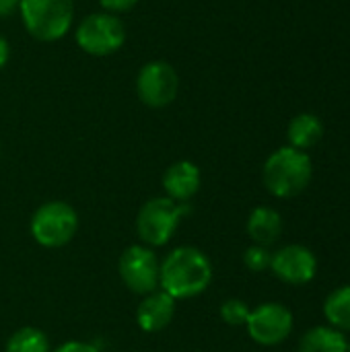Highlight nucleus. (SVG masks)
<instances>
[{"label": "nucleus", "instance_id": "obj_22", "mask_svg": "<svg viewBox=\"0 0 350 352\" xmlns=\"http://www.w3.org/2000/svg\"><path fill=\"white\" fill-rule=\"evenodd\" d=\"M21 0H0V19H8L19 10Z\"/></svg>", "mask_w": 350, "mask_h": 352}, {"label": "nucleus", "instance_id": "obj_5", "mask_svg": "<svg viewBox=\"0 0 350 352\" xmlns=\"http://www.w3.org/2000/svg\"><path fill=\"white\" fill-rule=\"evenodd\" d=\"M78 229V214L76 210L62 202V200H52L41 204L29 223L31 237L41 245V248H64L66 243L72 241Z\"/></svg>", "mask_w": 350, "mask_h": 352}, {"label": "nucleus", "instance_id": "obj_7", "mask_svg": "<svg viewBox=\"0 0 350 352\" xmlns=\"http://www.w3.org/2000/svg\"><path fill=\"white\" fill-rule=\"evenodd\" d=\"M179 91V76L175 68L165 60L146 62L136 76L138 99L153 109L167 107L175 101Z\"/></svg>", "mask_w": 350, "mask_h": 352}, {"label": "nucleus", "instance_id": "obj_3", "mask_svg": "<svg viewBox=\"0 0 350 352\" xmlns=\"http://www.w3.org/2000/svg\"><path fill=\"white\" fill-rule=\"evenodd\" d=\"M19 12L27 33L39 41L62 39L74 21L72 0H21Z\"/></svg>", "mask_w": 350, "mask_h": 352}, {"label": "nucleus", "instance_id": "obj_9", "mask_svg": "<svg viewBox=\"0 0 350 352\" xmlns=\"http://www.w3.org/2000/svg\"><path fill=\"white\" fill-rule=\"evenodd\" d=\"M245 328L254 342L262 346H276L293 332V314L281 303H264L250 311Z\"/></svg>", "mask_w": 350, "mask_h": 352}, {"label": "nucleus", "instance_id": "obj_20", "mask_svg": "<svg viewBox=\"0 0 350 352\" xmlns=\"http://www.w3.org/2000/svg\"><path fill=\"white\" fill-rule=\"evenodd\" d=\"M140 0H99L101 8L105 12H111V14H118V12H128L132 10Z\"/></svg>", "mask_w": 350, "mask_h": 352}, {"label": "nucleus", "instance_id": "obj_13", "mask_svg": "<svg viewBox=\"0 0 350 352\" xmlns=\"http://www.w3.org/2000/svg\"><path fill=\"white\" fill-rule=\"evenodd\" d=\"M283 233V217L268 206H258L252 210L248 219V235L256 245H266L270 248L272 243L278 241Z\"/></svg>", "mask_w": 350, "mask_h": 352}, {"label": "nucleus", "instance_id": "obj_1", "mask_svg": "<svg viewBox=\"0 0 350 352\" xmlns=\"http://www.w3.org/2000/svg\"><path fill=\"white\" fill-rule=\"evenodd\" d=\"M210 283L212 264L202 250L192 245L173 250L159 266V287L175 301L202 295Z\"/></svg>", "mask_w": 350, "mask_h": 352}, {"label": "nucleus", "instance_id": "obj_18", "mask_svg": "<svg viewBox=\"0 0 350 352\" xmlns=\"http://www.w3.org/2000/svg\"><path fill=\"white\" fill-rule=\"evenodd\" d=\"M250 307L245 301L241 299H227L221 305V320L229 326H245L248 318H250Z\"/></svg>", "mask_w": 350, "mask_h": 352}, {"label": "nucleus", "instance_id": "obj_10", "mask_svg": "<svg viewBox=\"0 0 350 352\" xmlns=\"http://www.w3.org/2000/svg\"><path fill=\"white\" fill-rule=\"evenodd\" d=\"M270 270L287 285H307L318 272V260L314 252L305 245H285L272 254Z\"/></svg>", "mask_w": 350, "mask_h": 352}, {"label": "nucleus", "instance_id": "obj_16", "mask_svg": "<svg viewBox=\"0 0 350 352\" xmlns=\"http://www.w3.org/2000/svg\"><path fill=\"white\" fill-rule=\"evenodd\" d=\"M324 316L332 328L350 332V287H340L328 295L324 303Z\"/></svg>", "mask_w": 350, "mask_h": 352}, {"label": "nucleus", "instance_id": "obj_25", "mask_svg": "<svg viewBox=\"0 0 350 352\" xmlns=\"http://www.w3.org/2000/svg\"><path fill=\"white\" fill-rule=\"evenodd\" d=\"M0 155H2V144H0Z\"/></svg>", "mask_w": 350, "mask_h": 352}, {"label": "nucleus", "instance_id": "obj_19", "mask_svg": "<svg viewBox=\"0 0 350 352\" xmlns=\"http://www.w3.org/2000/svg\"><path fill=\"white\" fill-rule=\"evenodd\" d=\"M270 262H272V252L266 245H256L254 243L243 254V264L252 272H264V270H268L270 268Z\"/></svg>", "mask_w": 350, "mask_h": 352}, {"label": "nucleus", "instance_id": "obj_15", "mask_svg": "<svg viewBox=\"0 0 350 352\" xmlns=\"http://www.w3.org/2000/svg\"><path fill=\"white\" fill-rule=\"evenodd\" d=\"M349 340L344 332L332 326H318L305 332L299 340V352H347Z\"/></svg>", "mask_w": 350, "mask_h": 352}, {"label": "nucleus", "instance_id": "obj_11", "mask_svg": "<svg viewBox=\"0 0 350 352\" xmlns=\"http://www.w3.org/2000/svg\"><path fill=\"white\" fill-rule=\"evenodd\" d=\"M175 316V299L165 291H153L144 295L136 309V324L142 332H161L165 330Z\"/></svg>", "mask_w": 350, "mask_h": 352}, {"label": "nucleus", "instance_id": "obj_2", "mask_svg": "<svg viewBox=\"0 0 350 352\" xmlns=\"http://www.w3.org/2000/svg\"><path fill=\"white\" fill-rule=\"evenodd\" d=\"M314 165L305 151L283 146L274 151L262 169L266 190L276 198H295L311 182Z\"/></svg>", "mask_w": 350, "mask_h": 352}, {"label": "nucleus", "instance_id": "obj_21", "mask_svg": "<svg viewBox=\"0 0 350 352\" xmlns=\"http://www.w3.org/2000/svg\"><path fill=\"white\" fill-rule=\"evenodd\" d=\"M54 352H99L97 346L89 344V342H80V340H70L66 344H62L60 349H56Z\"/></svg>", "mask_w": 350, "mask_h": 352}, {"label": "nucleus", "instance_id": "obj_17", "mask_svg": "<svg viewBox=\"0 0 350 352\" xmlns=\"http://www.w3.org/2000/svg\"><path fill=\"white\" fill-rule=\"evenodd\" d=\"M4 352H52V349H50L47 336L39 328L27 326V328L17 330L8 338Z\"/></svg>", "mask_w": 350, "mask_h": 352}, {"label": "nucleus", "instance_id": "obj_4", "mask_svg": "<svg viewBox=\"0 0 350 352\" xmlns=\"http://www.w3.org/2000/svg\"><path fill=\"white\" fill-rule=\"evenodd\" d=\"M190 212L188 204L175 202L167 196L153 198L142 204L136 217V233L146 248L165 245L177 231L182 219Z\"/></svg>", "mask_w": 350, "mask_h": 352}, {"label": "nucleus", "instance_id": "obj_8", "mask_svg": "<svg viewBox=\"0 0 350 352\" xmlns=\"http://www.w3.org/2000/svg\"><path fill=\"white\" fill-rule=\"evenodd\" d=\"M159 262L151 248L130 245L118 262V272L124 285L136 295H149L159 289Z\"/></svg>", "mask_w": 350, "mask_h": 352}, {"label": "nucleus", "instance_id": "obj_24", "mask_svg": "<svg viewBox=\"0 0 350 352\" xmlns=\"http://www.w3.org/2000/svg\"><path fill=\"white\" fill-rule=\"evenodd\" d=\"M347 352H350V342H349V346H347Z\"/></svg>", "mask_w": 350, "mask_h": 352}, {"label": "nucleus", "instance_id": "obj_23", "mask_svg": "<svg viewBox=\"0 0 350 352\" xmlns=\"http://www.w3.org/2000/svg\"><path fill=\"white\" fill-rule=\"evenodd\" d=\"M8 58H10V45H8V41L0 35V68L6 66Z\"/></svg>", "mask_w": 350, "mask_h": 352}, {"label": "nucleus", "instance_id": "obj_14", "mask_svg": "<svg viewBox=\"0 0 350 352\" xmlns=\"http://www.w3.org/2000/svg\"><path fill=\"white\" fill-rule=\"evenodd\" d=\"M289 146L299 148V151H307L311 146H316L322 136H324V124L316 113H299L291 120L289 130Z\"/></svg>", "mask_w": 350, "mask_h": 352}, {"label": "nucleus", "instance_id": "obj_6", "mask_svg": "<svg viewBox=\"0 0 350 352\" xmlns=\"http://www.w3.org/2000/svg\"><path fill=\"white\" fill-rule=\"evenodd\" d=\"M74 39L85 54L91 56H111L122 50L126 41V27L118 14L93 12L80 21Z\"/></svg>", "mask_w": 350, "mask_h": 352}, {"label": "nucleus", "instance_id": "obj_12", "mask_svg": "<svg viewBox=\"0 0 350 352\" xmlns=\"http://www.w3.org/2000/svg\"><path fill=\"white\" fill-rule=\"evenodd\" d=\"M202 184V175L196 163L192 161H177L171 167H167V171L163 173V190L167 194V198L188 204V200H192Z\"/></svg>", "mask_w": 350, "mask_h": 352}]
</instances>
